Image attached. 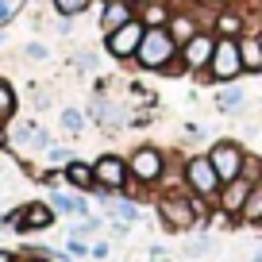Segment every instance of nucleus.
I'll return each instance as SVG.
<instances>
[{
  "instance_id": "1",
  "label": "nucleus",
  "mask_w": 262,
  "mask_h": 262,
  "mask_svg": "<svg viewBox=\"0 0 262 262\" xmlns=\"http://www.w3.org/2000/svg\"><path fill=\"white\" fill-rule=\"evenodd\" d=\"M173 58H181V47L173 42V35L166 31V27H147L143 47H139V54H135V66L147 70V74H162Z\"/></svg>"
},
{
  "instance_id": "2",
  "label": "nucleus",
  "mask_w": 262,
  "mask_h": 262,
  "mask_svg": "<svg viewBox=\"0 0 262 262\" xmlns=\"http://www.w3.org/2000/svg\"><path fill=\"white\" fill-rule=\"evenodd\" d=\"M127 170H131V181H139L147 189H158L166 170H170V155L162 147H155V143H143V147H135L127 155Z\"/></svg>"
},
{
  "instance_id": "3",
  "label": "nucleus",
  "mask_w": 262,
  "mask_h": 262,
  "mask_svg": "<svg viewBox=\"0 0 262 262\" xmlns=\"http://www.w3.org/2000/svg\"><path fill=\"white\" fill-rule=\"evenodd\" d=\"M155 208H158V220H162L166 231H193L196 224H201V220H196L193 201H189V189H170V193H158Z\"/></svg>"
},
{
  "instance_id": "4",
  "label": "nucleus",
  "mask_w": 262,
  "mask_h": 262,
  "mask_svg": "<svg viewBox=\"0 0 262 262\" xmlns=\"http://www.w3.org/2000/svg\"><path fill=\"white\" fill-rule=\"evenodd\" d=\"M243 74L247 70H243V54H239V39H220L201 81H208V85H235Z\"/></svg>"
},
{
  "instance_id": "5",
  "label": "nucleus",
  "mask_w": 262,
  "mask_h": 262,
  "mask_svg": "<svg viewBox=\"0 0 262 262\" xmlns=\"http://www.w3.org/2000/svg\"><path fill=\"white\" fill-rule=\"evenodd\" d=\"M185 189L196 193V196H205V201H216V196H220L224 181H220V173H216L208 150L205 155H189L185 158Z\"/></svg>"
},
{
  "instance_id": "6",
  "label": "nucleus",
  "mask_w": 262,
  "mask_h": 262,
  "mask_svg": "<svg viewBox=\"0 0 262 262\" xmlns=\"http://www.w3.org/2000/svg\"><path fill=\"white\" fill-rule=\"evenodd\" d=\"M208 158H212V166H216V173H220L224 185H228V181H235V178H243V162H247L243 143H235V139H216L212 147H208Z\"/></svg>"
},
{
  "instance_id": "7",
  "label": "nucleus",
  "mask_w": 262,
  "mask_h": 262,
  "mask_svg": "<svg viewBox=\"0 0 262 262\" xmlns=\"http://www.w3.org/2000/svg\"><path fill=\"white\" fill-rule=\"evenodd\" d=\"M143 35H147V27H143V19L135 16L131 24H123L120 31L104 35V50L116 58V62H135V54H139V47H143Z\"/></svg>"
},
{
  "instance_id": "8",
  "label": "nucleus",
  "mask_w": 262,
  "mask_h": 262,
  "mask_svg": "<svg viewBox=\"0 0 262 262\" xmlns=\"http://www.w3.org/2000/svg\"><path fill=\"white\" fill-rule=\"evenodd\" d=\"M93 173H97V189H104V193H123L131 181V170H127V158L120 155H100L97 162H93Z\"/></svg>"
},
{
  "instance_id": "9",
  "label": "nucleus",
  "mask_w": 262,
  "mask_h": 262,
  "mask_svg": "<svg viewBox=\"0 0 262 262\" xmlns=\"http://www.w3.org/2000/svg\"><path fill=\"white\" fill-rule=\"evenodd\" d=\"M216 42H220V35H216V31H201V35H193V39L181 47V62H185L189 74L205 77L208 62H212V54H216Z\"/></svg>"
},
{
  "instance_id": "10",
  "label": "nucleus",
  "mask_w": 262,
  "mask_h": 262,
  "mask_svg": "<svg viewBox=\"0 0 262 262\" xmlns=\"http://www.w3.org/2000/svg\"><path fill=\"white\" fill-rule=\"evenodd\" d=\"M251 189H254V181H247V178L228 181V185L220 189V196H216V212H220V216H228L231 224H239V212H243L247 196H251Z\"/></svg>"
},
{
  "instance_id": "11",
  "label": "nucleus",
  "mask_w": 262,
  "mask_h": 262,
  "mask_svg": "<svg viewBox=\"0 0 262 262\" xmlns=\"http://www.w3.org/2000/svg\"><path fill=\"white\" fill-rule=\"evenodd\" d=\"M54 220H58V212L50 208V201H31V205H24V212H19L16 231L19 235H27V231H47V228H54Z\"/></svg>"
},
{
  "instance_id": "12",
  "label": "nucleus",
  "mask_w": 262,
  "mask_h": 262,
  "mask_svg": "<svg viewBox=\"0 0 262 262\" xmlns=\"http://www.w3.org/2000/svg\"><path fill=\"white\" fill-rule=\"evenodd\" d=\"M85 116H89L93 123H100L104 131H123V123H127V112H123L116 100H108L104 93L93 97V104H89V112H85Z\"/></svg>"
},
{
  "instance_id": "13",
  "label": "nucleus",
  "mask_w": 262,
  "mask_h": 262,
  "mask_svg": "<svg viewBox=\"0 0 262 262\" xmlns=\"http://www.w3.org/2000/svg\"><path fill=\"white\" fill-rule=\"evenodd\" d=\"M166 31L173 35V42H178V47H185V42L193 39V35L208 31V27L201 24L196 8H173V16H170V24H166Z\"/></svg>"
},
{
  "instance_id": "14",
  "label": "nucleus",
  "mask_w": 262,
  "mask_h": 262,
  "mask_svg": "<svg viewBox=\"0 0 262 262\" xmlns=\"http://www.w3.org/2000/svg\"><path fill=\"white\" fill-rule=\"evenodd\" d=\"M135 16H139V8H135L131 0H112V4H100V31L112 35V31H120L123 24H131Z\"/></svg>"
},
{
  "instance_id": "15",
  "label": "nucleus",
  "mask_w": 262,
  "mask_h": 262,
  "mask_svg": "<svg viewBox=\"0 0 262 262\" xmlns=\"http://www.w3.org/2000/svg\"><path fill=\"white\" fill-rule=\"evenodd\" d=\"M50 208L58 216H89V201L85 193H62V189H50Z\"/></svg>"
},
{
  "instance_id": "16",
  "label": "nucleus",
  "mask_w": 262,
  "mask_h": 262,
  "mask_svg": "<svg viewBox=\"0 0 262 262\" xmlns=\"http://www.w3.org/2000/svg\"><path fill=\"white\" fill-rule=\"evenodd\" d=\"M239 54H243V70L247 74H262V31L239 35Z\"/></svg>"
},
{
  "instance_id": "17",
  "label": "nucleus",
  "mask_w": 262,
  "mask_h": 262,
  "mask_svg": "<svg viewBox=\"0 0 262 262\" xmlns=\"http://www.w3.org/2000/svg\"><path fill=\"white\" fill-rule=\"evenodd\" d=\"M66 185L77 189V193H93V185H97V173H93V162H81V158H74V162L66 166Z\"/></svg>"
},
{
  "instance_id": "18",
  "label": "nucleus",
  "mask_w": 262,
  "mask_h": 262,
  "mask_svg": "<svg viewBox=\"0 0 262 262\" xmlns=\"http://www.w3.org/2000/svg\"><path fill=\"white\" fill-rule=\"evenodd\" d=\"M212 104L220 108V112H243V104H247V93L239 89V85H216V93H212Z\"/></svg>"
},
{
  "instance_id": "19",
  "label": "nucleus",
  "mask_w": 262,
  "mask_h": 262,
  "mask_svg": "<svg viewBox=\"0 0 262 262\" xmlns=\"http://www.w3.org/2000/svg\"><path fill=\"white\" fill-rule=\"evenodd\" d=\"M173 16V4H166V0H150V4H143L139 8V19L143 27H166Z\"/></svg>"
},
{
  "instance_id": "20",
  "label": "nucleus",
  "mask_w": 262,
  "mask_h": 262,
  "mask_svg": "<svg viewBox=\"0 0 262 262\" xmlns=\"http://www.w3.org/2000/svg\"><path fill=\"white\" fill-rule=\"evenodd\" d=\"M239 224H251V228H258L262 224V181L251 189V196H247L243 212H239Z\"/></svg>"
},
{
  "instance_id": "21",
  "label": "nucleus",
  "mask_w": 262,
  "mask_h": 262,
  "mask_svg": "<svg viewBox=\"0 0 262 262\" xmlns=\"http://www.w3.org/2000/svg\"><path fill=\"white\" fill-rule=\"evenodd\" d=\"M58 123H62L66 135H81L85 123H89V116H85L81 108H62V112H58Z\"/></svg>"
},
{
  "instance_id": "22",
  "label": "nucleus",
  "mask_w": 262,
  "mask_h": 262,
  "mask_svg": "<svg viewBox=\"0 0 262 262\" xmlns=\"http://www.w3.org/2000/svg\"><path fill=\"white\" fill-rule=\"evenodd\" d=\"M16 104H19V100H16V89H12V85L0 77V127H4V123L16 116Z\"/></svg>"
},
{
  "instance_id": "23",
  "label": "nucleus",
  "mask_w": 262,
  "mask_h": 262,
  "mask_svg": "<svg viewBox=\"0 0 262 262\" xmlns=\"http://www.w3.org/2000/svg\"><path fill=\"white\" fill-rule=\"evenodd\" d=\"M35 135H39V123L35 120H24V123L12 127V143L16 147H35Z\"/></svg>"
},
{
  "instance_id": "24",
  "label": "nucleus",
  "mask_w": 262,
  "mask_h": 262,
  "mask_svg": "<svg viewBox=\"0 0 262 262\" xmlns=\"http://www.w3.org/2000/svg\"><path fill=\"white\" fill-rule=\"evenodd\" d=\"M50 4H54V12L62 19H74V16H81V12H89L93 0H50Z\"/></svg>"
},
{
  "instance_id": "25",
  "label": "nucleus",
  "mask_w": 262,
  "mask_h": 262,
  "mask_svg": "<svg viewBox=\"0 0 262 262\" xmlns=\"http://www.w3.org/2000/svg\"><path fill=\"white\" fill-rule=\"evenodd\" d=\"M93 231H100V220H97V216H81V224H77L70 235H74V239H89Z\"/></svg>"
},
{
  "instance_id": "26",
  "label": "nucleus",
  "mask_w": 262,
  "mask_h": 262,
  "mask_svg": "<svg viewBox=\"0 0 262 262\" xmlns=\"http://www.w3.org/2000/svg\"><path fill=\"white\" fill-rule=\"evenodd\" d=\"M47 162H50V166H62V170H66V166L74 162V155H70L66 147H50V150H47Z\"/></svg>"
},
{
  "instance_id": "27",
  "label": "nucleus",
  "mask_w": 262,
  "mask_h": 262,
  "mask_svg": "<svg viewBox=\"0 0 262 262\" xmlns=\"http://www.w3.org/2000/svg\"><path fill=\"white\" fill-rule=\"evenodd\" d=\"M66 251H70V258H85V254H93V247L85 243V239H74V235H70V243H66Z\"/></svg>"
},
{
  "instance_id": "28",
  "label": "nucleus",
  "mask_w": 262,
  "mask_h": 262,
  "mask_svg": "<svg viewBox=\"0 0 262 262\" xmlns=\"http://www.w3.org/2000/svg\"><path fill=\"white\" fill-rule=\"evenodd\" d=\"M74 66H77V70H93V66H97V54H93V50H77Z\"/></svg>"
},
{
  "instance_id": "29",
  "label": "nucleus",
  "mask_w": 262,
  "mask_h": 262,
  "mask_svg": "<svg viewBox=\"0 0 262 262\" xmlns=\"http://www.w3.org/2000/svg\"><path fill=\"white\" fill-rule=\"evenodd\" d=\"M24 54H27V58H35V62H42V58H50V50L42 47V42H27Z\"/></svg>"
},
{
  "instance_id": "30",
  "label": "nucleus",
  "mask_w": 262,
  "mask_h": 262,
  "mask_svg": "<svg viewBox=\"0 0 262 262\" xmlns=\"http://www.w3.org/2000/svg\"><path fill=\"white\" fill-rule=\"evenodd\" d=\"M16 8H19L16 0H0V24H8V19L16 16Z\"/></svg>"
},
{
  "instance_id": "31",
  "label": "nucleus",
  "mask_w": 262,
  "mask_h": 262,
  "mask_svg": "<svg viewBox=\"0 0 262 262\" xmlns=\"http://www.w3.org/2000/svg\"><path fill=\"white\" fill-rule=\"evenodd\" d=\"M108 254H112V247H108L104 239H100V243H93V258H108Z\"/></svg>"
},
{
  "instance_id": "32",
  "label": "nucleus",
  "mask_w": 262,
  "mask_h": 262,
  "mask_svg": "<svg viewBox=\"0 0 262 262\" xmlns=\"http://www.w3.org/2000/svg\"><path fill=\"white\" fill-rule=\"evenodd\" d=\"M193 4H208V0H173V8H193Z\"/></svg>"
},
{
  "instance_id": "33",
  "label": "nucleus",
  "mask_w": 262,
  "mask_h": 262,
  "mask_svg": "<svg viewBox=\"0 0 262 262\" xmlns=\"http://www.w3.org/2000/svg\"><path fill=\"white\" fill-rule=\"evenodd\" d=\"M0 262H16V254H12V251H4V247H0Z\"/></svg>"
},
{
  "instance_id": "34",
  "label": "nucleus",
  "mask_w": 262,
  "mask_h": 262,
  "mask_svg": "<svg viewBox=\"0 0 262 262\" xmlns=\"http://www.w3.org/2000/svg\"><path fill=\"white\" fill-rule=\"evenodd\" d=\"M27 262H54V258H50V254H31Z\"/></svg>"
},
{
  "instance_id": "35",
  "label": "nucleus",
  "mask_w": 262,
  "mask_h": 262,
  "mask_svg": "<svg viewBox=\"0 0 262 262\" xmlns=\"http://www.w3.org/2000/svg\"><path fill=\"white\" fill-rule=\"evenodd\" d=\"M12 139V135H8V131H4V127H0V147H4V143H8Z\"/></svg>"
},
{
  "instance_id": "36",
  "label": "nucleus",
  "mask_w": 262,
  "mask_h": 262,
  "mask_svg": "<svg viewBox=\"0 0 262 262\" xmlns=\"http://www.w3.org/2000/svg\"><path fill=\"white\" fill-rule=\"evenodd\" d=\"M212 4H216V8H224V4H235V0H212Z\"/></svg>"
},
{
  "instance_id": "37",
  "label": "nucleus",
  "mask_w": 262,
  "mask_h": 262,
  "mask_svg": "<svg viewBox=\"0 0 262 262\" xmlns=\"http://www.w3.org/2000/svg\"><path fill=\"white\" fill-rule=\"evenodd\" d=\"M131 4H135V8H143V4H150V0H131Z\"/></svg>"
},
{
  "instance_id": "38",
  "label": "nucleus",
  "mask_w": 262,
  "mask_h": 262,
  "mask_svg": "<svg viewBox=\"0 0 262 262\" xmlns=\"http://www.w3.org/2000/svg\"><path fill=\"white\" fill-rule=\"evenodd\" d=\"M0 228H8V224H4V216H0Z\"/></svg>"
},
{
  "instance_id": "39",
  "label": "nucleus",
  "mask_w": 262,
  "mask_h": 262,
  "mask_svg": "<svg viewBox=\"0 0 262 262\" xmlns=\"http://www.w3.org/2000/svg\"><path fill=\"white\" fill-rule=\"evenodd\" d=\"M97 4H112V0H97Z\"/></svg>"
},
{
  "instance_id": "40",
  "label": "nucleus",
  "mask_w": 262,
  "mask_h": 262,
  "mask_svg": "<svg viewBox=\"0 0 262 262\" xmlns=\"http://www.w3.org/2000/svg\"><path fill=\"white\" fill-rule=\"evenodd\" d=\"M254 262H262V254H258V258H254Z\"/></svg>"
}]
</instances>
